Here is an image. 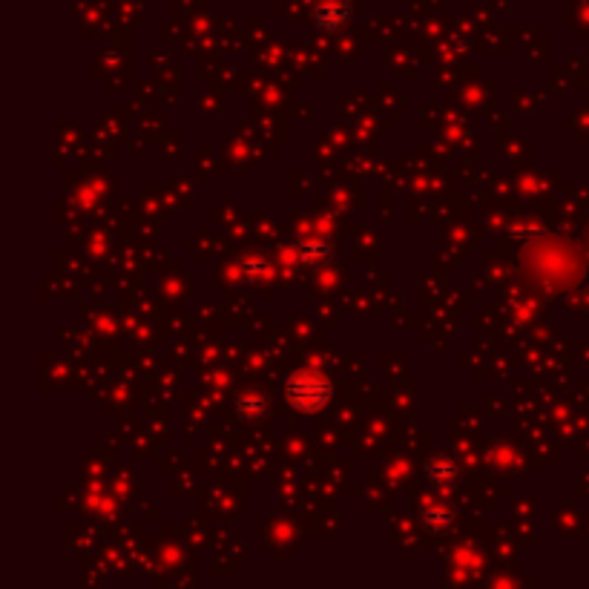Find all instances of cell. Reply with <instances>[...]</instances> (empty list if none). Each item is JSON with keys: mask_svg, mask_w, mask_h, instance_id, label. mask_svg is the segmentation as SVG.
<instances>
[{"mask_svg": "<svg viewBox=\"0 0 589 589\" xmlns=\"http://www.w3.org/2000/svg\"><path fill=\"white\" fill-rule=\"evenodd\" d=\"M331 394H334L331 380L317 374V371H299V374H294V377L288 380V386H285L288 403H291L296 411H302V414H314L319 408L328 406Z\"/></svg>", "mask_w": 589, "mask_h": 589, "instance_id": "1", "label": "cell"}, {"mask_svg": "<svg viewBox=\"0 0 589 589\" xmlns=\"http://www.w3.org/2000/svg\"><path fill=\"white\" fill-rule=\"evenodd\" d=\"M348 21V12L337 6V3H322L317 12V23L322 29H340L342 23Z\"/></svg>", "mask_w": 589, "mask_h": 589, "instance_id": "2", "label": "cell"}]
</instances>
